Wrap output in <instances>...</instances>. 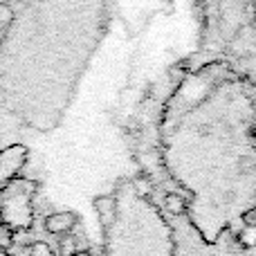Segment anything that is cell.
<instances>
[{"label": "cell", "instance_id": "cell-3", "mask_svg": "<svg viewBox=\"0 0 256 256\" xmlns=\"http://www.w3.org/2000/svg\"><path fill=\"white\" fill-rule=\"evenodd\" d=\"M198 22V52L225 54L238 43L254 0H189Z\"/></svg>", "mask_w": 256, "mask_h": 256}, {"label": "cell", "instance_id": "cell-5", "mask_svg": "<svg viewBox=\"0 0 256 256\" xmlns=\"http://www.w3.org/2000/svg\"><path fill=\"white\" fill-rule=\"evenodd\" d=\"M9 243H12V232H9L4 225H0V250L7 248Z\"/></svg>", "mask_w": 256, "mask_h": 256}, {"label": "cell", "instance_id": "cell-1", "mask_svg": "<svg viewBox=\"0 0 256 256\" xmlns=\"http://www.w3.org/2000/svg\"><path fill=\"white\" fill-rule=\"evenodd\" d=\"M126 140L168 220L202 243L256 248V70L232 54L182 58L137 102Z\"/></svg>", "mask_w": 256, "mask_h": 256}, {"label": "cell", "instance_id": "cell-6", "mask_svg": "<svg viewBox=\"0 0 256 256\" xmlns=\"http://www.w3.org/2000/svg\"><path fill=\"white\" fill-rule=\"evenodd\" d=\"M0 256H7V254H4V250H0Z\"/></svg>", "mask_w": 256, "mask_h": 256}, {"label": "cell", "instance_id": "cell-2", "mask_svg": "<svg viewBox=\"0 0 256 256\" xmlns=\"http://www.w3.org/2000/svg\"><path fill=\"white\" fill-rule=\"evenodd\" d=\"M110 22L112 0H0V110L56 130Z\"/></svg>", "mask_w": 256, "mask_h": 256}, {"label": "cell", "instance_id": "cell-4", "mask_svg": "<svg viewBox=\"0 0 256 256\" xmlns=\"http://www.w3.org/2000/svg\"><path fill=\"white\" fill-rule=\"evenodd\" d=\"M74 225H76V216L72 212H56L45 218V230L56 236L70 234V232L74 230Z\"/></svg>", "mask_w": 256, "mask_h": 256}]
</instances>
